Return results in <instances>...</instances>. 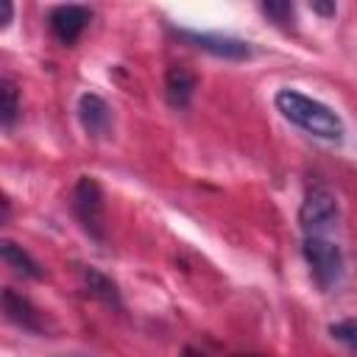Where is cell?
<instances>
[{
	"mask_svg": "<svg viewBox=\"0 0 357 357\" xmlns=\"http://www.w3.org/2000/svg\"><path fill=\"white\" fill-rule=\"evenodd\" d=\"M276 109L290 123H296L298 128H304L307 134H312L318 139H340L343 137V120L326 103L307 98L298 89H279Z\"/></svg>",
	"mask_w": 357,
	"mask_h": 357,
	"instance_id": "cell-1",
	"label": "cell"
},
{
	"mask_svg": "<svg viewBox=\"0 0 357 357\" xmlns=\"http://www.w3.org/2000/svg\"><path fill=\"white\" fill-rule=\"evenodd\" d=\"M73 212L84 231L95 240L106 237V198L100 184L92 176H81L73 190Z\"/></svg>",
	"mask_w": 357,
	"mask_h": 357,
	"instance_id": "cell-2",
	"label": "cell"
},
{
	"mask_svg": "<svg viewBox=\"0 0 357 357\" xmlns=\"http://www.w3.org/2000/svg\"><path fill=\"white\" fill-rule=\"evenodd\" d=\"M304 259L312 268V276H315V282L321 287H332V284L340 282V276H343V254L332 240H326L321 234H310L304 240Z\"/></svg>",
	"mask_w": 357,
	"mask_h": 357,
	"instance_id": "cell-3",
	"label": "cell"
},
{
	"mask_svg": "<svg viewBox=\"0 0 357 357\" xmlns=\"http://www.w3.org/2000/svg\"><path fill=\"white\" fill-rule=\"evenodd\" d=\"M335 220H337V198H335V192L321 187V184L310 187L304 201H301V209H298V223L307 231V237L329 229Z\"/></svg>",
	"mask_w": 357,
	"mask_h": 357,
	"instance_id": "cell-4",
	"label": "cell"
},
{
	"mask_svg": "<svg viewBox=\"0 0 357 357\" xmlns=\"http://www.w3.org/2000/svg\"><path fill=\"white\" fill-rule=\"evenodd\" d=\"M178 39H184L187 45L206 50L218 59H229V61H243L251 56L248 42L234 39V36H220V33H198V31H176Z\"/></svg>",
	"mask_w": 357,
	"mask_h": 357,
	"instance_id": "cell-5",
	"label": "cell"
},
{
	"mask_svg": "<svg viewBox=\"0 0 357 357\" xmlns=\"http://www.w3.org/2000/svg\"><path fill=\"white\" fill-rule=\"evenodd\" d=\"M89 20H92V11L86 6H56L47 14V28L61 45H73L84 33Z\"/></svg>",
	"mask_w": 357,
	"mask_h": 357,
	"instance_id": "cell-6",
	"label": "cell"
},
{
	"mask_svg": "<svg viewBox=\"0 0 357 357\" xmlns=\"http://www.w3.org/2000/svg\"><path fill=\"white\" fill-rule=\"evenodd\" d=\"M3 312H6V318L14 324V326H20V329H25V332H45V318H42V310L28 298V296H22V293H17L14 287H6L3 290Z\"/></svg>",
	"mask_w": 357,
	"mask_h": 357,
	"instance_id": "cell-7",
	"label": "cell"
},
{
	"mask_svg": "<svg viewBox=\"0 0 357 357\" xmlns=\"http://www.w3.org/2000/svg\"><path fill=\"white\" fill-rule=\"evenodd\" d=\"M78 120H81L84 131L95 139H106L112 134V126H114L109 103L95 92H86L78 98Z\"/></svg>",
	"mask_w": 357,
	"mask_h": 357,
	"instance_id": "cell-8",
	"label": "cell"
},
{
	"mask_svg": "<svg viewBox=\"0 0 357 357\" xmlns=\"http://www.w3.org/2000/svg\"><path fill=\"white\" fill-rule=\"evenodd\" d=\"M195 89H198V78H195L192 70H187L181 64L167 67V73H165V98L173 109H187Z\"/></svg>",
	"mask_w": 357,
	"mask_h": 357,
	"instance_id": "cell-9",
	"label": "cell"
},
{
	"mask_svg": "<svg viewBox=\"0 0 357 357\" xmlns=\"http://www.w3.org/2000/svg\"><path fill=\"white\" fill-rule=\"evenodd\" d=\"M81 282H84L86 293L95 296L98 301H103L106 307H123L117 284H114L106 273H100L98 268H81Z\"/></svg>",
	"mask_w": 357,
	"mask_h": 357,
	"instance_id": "cell-10",
	"label": "cell"
},
{
	"mask_svg": "<svg viewBox=\"0 0 357 357\" xmlns=\"http://www.w3.org/2000/svg\"><path fill=\"white\" fill-rule=\"evenodd\" d=\"M0 254H3V262L14 271V273H20V276H28V279H42V265L22 248V245H17L14 240H3L0 243Z\"/></svg>",
	"mask_w": 357,
	"mask_h": 357,
	"instance_id": "cell-11",
	"label": "cell"
},
{
	"mask_svg": "<svg viewBox=\"0 0 357 357\" xmlns=\"http://www.w3.org/2000/svg\"><path fill=\"white\" fill-rule=\"evenodd\" d=\"M20 114V92H17V84L11 78H3L0 81V123L3 128H11L14 120Z\"/></svg>",
	"mask_w": 357,
	"mask_h": 357,
	"instance_id": "cell-12",
	"label": "cell"
},
{
	"mask_svg": "<svg viewBox=\"0 0 357 357\" xmlns=\"http://www.w3.org/2000/svg\"><path fill=\"white\" fill-rule=\"evenodd\" d=\"M329 335L340 343H346L351 351H357V318H346L329 326Z\"/></svg>",
	"mask_w": 357,
	"mask_h": 357,
	"instance_id": "cell-13",
	"label": "cell"
},
{
	"mask_svg": "<svg viewBox=\"0 0 357 357\" xmlns=\"http://www.w3.org/2000/svg\"><path fill=\"white\" fill-rule=\"evenodd\" d=\"M262 11H265L273 22H279V25H287V22L293 20V6H290L287 0H268V3H262Z\"/></svg>",
	"mask_w": 357,
	"mask_h": 357,
	"instance_id": "cell-14",
	"label": "cell"
},
{
	"mask_svg": "<svg viewBox=\"0 0 357 357\" xmlns=\"http://www.w3.org/2000/svg\"><path fill=\"white\" fill-rule=\"evenodd\" d=\"M310 8H312L315 14H324V17H332V14H335V3H318V0H312Z\"/></svg>",
	"mask_w": 357,
	"mask_h": 357,
	"instance_id": "cell-15",
	"label": "cell"
},
{
	"mask_svg": "<svg viewBox=\"0 0 357 357\" xmlns=\"http://www.w3.org/2000/svg\"><path fill=\"white\" fill-rule=\"evenodd\" d=\"M11 14H14V8H11V3H3V20H0V25L6 28L8 22H11Z\"/></svg>",
	"mask_w": 357,
	"mask_h": 357,
	"instance_id": "cell-16",
	"label": "cell"
},
{
	"mask_svg": "<svg viewBox=\"0 0 357 357\" xmlns=\"http://www.w3.org/2000/svg\"><path fill=\"white\" fill-rule=\"evenodd\" d=\"M184 357H206V354H201V351H195V349H184Z\"/></svg>",
	"mask_w": 357,
	"mask_h": 357,
	"instance_id": "cell-17",
	"label": "cell"
},
{
	"mask_svg": "<svg viewBox=\"0 0 357 357\" xmlns=\"http://www.w3.org/2000/svg\"><path fill=\"white\" fill-rule=\"evenodd\" d=\"M234 357H262V354H234Z\"/></svg>",
	"mask_w": 357,
	"mask_h": 357,
	"instance_id": "cell-18",
	"label": "cell"
}]
</instances>
